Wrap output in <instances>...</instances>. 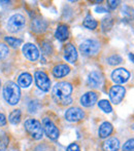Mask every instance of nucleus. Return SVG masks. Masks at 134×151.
Returning a JSON list of instances; mask_svg holds the SVG:
<instances>
[{
    "label": "nucleus",
    "instance_id": "nucleus-28",
    "mask_svg": "<svg viewBox=\"0 0 134 151\" xmlns=\"http://www.w3.org/2000/svg\"><path fill=\"white\" fill-rule=\"evenodd\" d=\"M8 47L3 43H0V60H4L8 56Z\"/></svg>",
    "mask_w": 134,
    "mask_h": 151
},
{
    "label": "nucleus",
    "instance_id": "nucleus-36",
    "mask_svg": "<svg viewBox=\"0 0 134 151\" xmlns=\"http://www.w3.org/2000/svg\"><path fill=\"white\" fill-rule=\"evenodd\" d=\"M0 86H1V81H0Z\"/></svg>",
    "mask_w": 134,
    "mask_h": 151
},
{
    "label": "nucleus",
    "instance_id": "nucleus-25",
    "mask_svg": "<svg viewBox=\"0 0 134 151\" xmlns=\"http://www.w3.org/2000/svg\"><path fill=\"white\" fill-rule=\"evenodd\" d=\"M112 25H114V21L110 17H106L102 20V23H101V27L104 31H108L112 29Z\"/></svg>",
    "mask_w": 134,
    "mask_h": 151
},
{
    "label": "nucleus",
    "instance_id": "nucleus-2",
    "mask_svg": "<svg viewBox=\"0 0 134 151\" xmlns=\"http://www.w3.org/2000/svg\"><path fill=\"white\" fill-rule=\"evenodd\" d=\"M3 97L9 105H16L20 101L21 91L19 86L12 81H8L3 88Z\"/></svg>",
    "mask_w": 134,
    "mask_h": 151
},
{
    "label": "nucleus",
    "instance_id": "nucleus-8",
    "mask_svg": "<svg viewBox=\"0 0 134 151\" xmlns=\"http://www.w3.org/2000/svg\"><path fill=\"white\" fill-rule=\"evenodd\" d=\"M125 88L121 86H112L109 91V97L112 102L114 104V105H118L122 102V100L124 99V96H125Z\"/></svg>",
    "mask_w": 134,
    "mask_h": 151
},
{
    "label": "nucleus",
    "instance_id": "nucleus-10",
    "mask_svg": "<svg viewBox=\"0 0 134 151\" xmlns=\"http://www.w3.org/2000/svg\"><path fill=\"white\" fill-rule=\"evenodd\" d=\"M112 78L116 83H124L130 78V73L124 68H119L112 73Z\"/></svg>",
    "mask_w": 134,
    "mask_h": 151
},
{
    "label": "nucleus",
    "instance_id": "nucleus-21",
    "mask_svg": "<svg viewBox=\"0 0 134 151\" xmlns=\"http://www.w3.org/2000/svg\"><path fill=\"white\" fill-rule=\"evenodd\" d=\"M83 26L86 27L89 30H94V29H96L97 26H98V23H97L91 16H87L86 18H85L84 22H83Z\"/></svg>",
    "mask_w": 134,
    "mask_h": 151
},
{
    "label": "nucleus",
    "instance_id": "nucleus-14",
    "mask_svg": "<svg viewBox=\"0 0 134 151\" xmlns=\"http://www.w3.org/2000/svg\"><path fill=\"white\" fill-rule=\"evenodd\" d=\"M64 59L69 63H75L78 60V52L74 45L71 43H68L64 47Z\"/></svg>",
    "mask_w": 134,
    "mask_h": 151
},
{
    "label": "nucleus",
    "instance_id": "nucleus-26",
    "mask_svg": "<svg viewBox=\"0 0 134 151\" xmlns=\"http://www.w3.org/2000/svg\"><path fill=\"white\" fill-rule=\"evenodd\" d=\"M9 143V139L6 135L0 136V151H5Z\"/></svg>",
    "mask_w": 134,
    "mask_h": 151
},
{
    "label": "nucleus",
    "instance_id": "nucleus-5",
    "mask_svg": "<svg viewBox=\"0 0 134 151\" xmlns=\"http://www.w3.org/2000/svg\"><path fill=\"white\" fill-rule=\"evenodd\" d=\"M26 19L20 14H16L9 18L7 22V30L12 33H18L25 27Z\"/></svg>",
    "mask_w": 134,
    "mask_h": 151
},
{
    "label": "nucleus",
    "instance_id": "nucleus-13",
    "mask_svg": "<svg viewBox=\"0 0 134 151\" xmlns=\"http://www.w3.org/2000/svg\"><path fill=\"white\" fill-rule=\"evenodd\" d=\"M98 99V95H97L95 91H88L85 95L82 96L80 98V104H82L84 107H91L97 102Z\"/></svg>",
    "mask_w": 134,
    "mask_h": 151
},
{
    "label": "nucleus",
    "instance_id": "nucleus-34",
    "mask_svg": "<svg viewBox=\"0 0 134 151\" xmlns=\"http://www.w3.org/2000/svg\"><path fill=\"white\" fill-rule=\"evenodd\" d=\"M96 10L97 12H106V9L104 7H102V6H99V7H96Z\"/></svg>",
    "mask_w": 134,
    "mask_h": 151
},
{
    "label": "nucleus",
    "instance_id": "nucleus-1",
    "mask_svg": "<svg viewBox=\"0 0 134 151\" xmlns=\"http://www.w3.org/2000/svg\"><path fill=\"white\" fill-rule=\"evenodd\" d=\"M71 91L72 86L69 82H58L53 88V97L57 103L61 105H69L72 102V99L70 97Z\"/></svg>",
    "mask_w": 134,
    "mask_h": 151
},
{
    "label": "nucleus",
    "instance_id": "nucleus-9",
    "mask_svg": "<svg viewBox=\"0 0 134 151\" xmlns=\"http://www.w3.org/2000/svg\"><path fill=\"white\" fill-rule=\"evenodd\" d=\"M85 117V113L80 108L78 107H72L69 108L66 112H65V118L69 122H76V121L82 120Z\"/></svg>",
    "mask_w": 134,
    "mask_h": 151
},
{
    "label": "nucleus",
    "instance_id": "nucleus-3",
    "mask_svg": "<svg viewBox=\"0 0 134 151\" xmlns=\"http://www.w3.org/2000/svg\"><path fill=\"white\" fill-rule=\"evenodd\" d=\"M24 127L27 133L30 135V137L34 140H40L43 136L42 125L37 119H34V118L27 119L24 123Z\"/></svg>",
    "mask_w": 134,
    "mask_h": 151
},
{
    "label": "nucleus",
    "instance_id": "nucleus-16",
    "mask_svg": "<svg viewBox=\"0 0 134 151\" xmlns=\"http://www.w3.org/2000/svg\"><path fill=\"white\" fill-rule=\"evenodd\" d=\"M70 72V67L66 64H59V65L55 66L53 68V74H54L55 77L61 78L66 76L68 73Z\"/></svg>",
    "mask_w": 134,
    "mask_h": 151
},
{
    "label": "nucleus",
    "instance_id": "nucleus-4",
    "mask_svg": "<svg viewBox=\"0 0 134 151\" xmlns=\"http://www.w3.org/2000/svg\"><path fill=\"white\" fill-rule=\"evenodd\" d=\"M99 42L95 39H87L80 44V50L84 56H95L99 50Z\"/></svg>",
    "mask_w": 134,
    "mask_h": 151
},
{
    "label": "nucleus",
    "instance_id": "nucleus-35",
    "mask_svg": "<svg viewBox=\"0 0 134 151\" xmlns=\"http://www.w3.org/2000/svg\"><path fill=\"white\" fill-rule=\"evenodd\" d=\"M129 59L134 63V54H129Z\"/></svg>",
    "mask_w": 134,
    "mask_h": 151
},
{
    "label": "nucleus",
    "instance_id": "nucleus-19",
    "mask_svg": "<svg viewBox=\"0 0 134 151\" xmlns=\"http://www.w3.org/2000/svg\"><path fill=\"white\" fill-rule=\"evenodd\" d=\"M112 133V125L110 124L109 122L105 121V122L101 123V125L99 127V129H98L99 137H100L101 139L107 138Z\"/></svg>",
    "mask_w": 134,
    "mask_h": 151
},
{
    "label": "nucleus",
    "instance_id": "nucleus-7",
    "mask_svg": "<svg viewBox=\"0 0 134 151\" xmlns=\"http://www.w3.org/2000/svg\"><path fill=\"white\" fill-rule=\"evenodd\" d=\"M34 77H35V82H36V86H38V88H40V90L43 91H50L51 80L43 71H40V70L36 71L35 74H34Z\"/></svg>",
    "mask_w": 134,
    "mask_h": 151
},
{
    "label": "nucleus",
    "instance_id": "nucleus-15",
    "mask_svg": "<svg viewBox=\"0 0 134 151\" xmlns=\"http://www.w3.org/2000/svg\"><path fill=\"white\" fill-rule=\"evenodd\" d=\"M46 27H48V24L42 19H34L31 21L30 28L34 33H42L46 30Z\"/></svg>",
    "mask_w": 134,
    "mask_h": 151
},
{
    "label": "nucleus",
    "instance_id": "nucleus-30",
    "mask_svg": "<svg viewBox=\"0 0 134 151\" xmlns=\"http://www.w3.org/2000/svg\"><path fill=\"white\" fill-rule=\"evenodd\" d=\"M123 151H134V139H130L124 144Z\"/></svg>",
    "mask_w": 134,
    "mask_h": 151
},
{
    "label": "nucleus",
    "instance_id": "nucleus-17",
    "mask_svg": "<svg viewBox=\"0 0 134 151\" xmlns=\"http://www.w3.org/2000/svg\"><path fill=\"white\" fill-rule=\"evenodd\" d=\"M103 151H118L120 148V142L117 138H109L103 143Z\"/></svg>",
    "mask_w": 134,
    "mask_h": 151
},
{
    "label": "nucleus",
    "instance_id": "nucleus-33",
    "mask_svg": "<svg viewBox=\"0 0 134 151\" xmlns=\"http://www.w3.org/2000/svg\"><path fill=\"white\" fill-rule=\"evenodd\" d=\"M119 3H120V1H108V5L112 9H114L119 5Z\"/></svg>",
    "mask_w": 134,
    "mask_h": 151
},
{
    "label": "nucleus",
    "instance_id": "nucleus-18",
    "mask_svg": "<svg viewBox=\"0 0 134 151\" xmlns=\"http://www.w3.org/2000/svg\"><path fill=\"white\" fill-rule=\"evenodd\" d=\"M55 36H56L57 39L60 40V41H64V40H66L68 38V36H69V30H68V27L64 24L59 25L56 29Z\"/></svg>",
    "mask_w": 134,
    "mask_h": 151
},
{
    "label": "nucleus",
    "instance_id": "nucleus-22",
    "mask_svg": "<svg viewBox=\"0 0 134 151\" xmlns=\"http://www.w3.org/2000/svg\"><path fill=\"white\" fill-rule=\"evenodd\" d=\"M21 110L19 109H16V110H12V112H10L9 114V121L10 123H12V124H18L19 122L21 121Z\"/></svg>",
    "mask_w": 134,
    "mask_h": 151
},
{
    "label": "nucleus",
    "instance_id": "nucleus-20",
    "mask_svg": "<svg viewBox=\"0 0 134 151\" xmlns=\"http://www.w3.org/2000/svg\"><path fill=\"white\" fill-rule=\"evenodd\" d=\"M32 82V76L30 75L29 73H22L20 76H19V79H18V83L20 86L22 88H28L29 86L31 84Z\"/></svg>",
    "mask_w": 134,
    "mask_h": 151
},
{
    "label": "nucleus",
    "instance_id": "nucleus-23",
    "mask_svg": "<svg viewBox=\"0 0 134 151\" xmlns=\"http://www.w3.org/2000/svg\"><path fill=\"white\" fill-rule=\"evenodd\" d=\"M4 40H5V42L8 44V45H10L12 47H18V46H20L21 44H22V39H19V38H14V37H10V36H6V37H4Z\"/></svg>",
    "mask_w": 134,
    "mask_h": 151
},
{
    "label": "nucleus",
    "instance_id": "nucleus-12",
    "mask_svg": "<svg viewBox=\"0 0 134 151\" xmlns=\"http://www.w3.org/2000/svg\"><path fill=\"white\" fill-rule=\"evenodd\" d=\"M87 82H88V86H91V88H99L103 82V75L99 71H93L89 74Z\"/></svg>",
    "mask_w": 134,
    "mask_h": 151
},
{
    "label": "nucleus",
    "instance_id": "nucleus-27",
    "mask_svg": "<svg viewBox=\"0 0 134 151\" xmlns=\"http://www.w3.org/2000/svg\"><path fill=\"white\" fill-rule=\"evenodd\" d=\"M107 63L112 66L119 65V64L122 63V58H121L119 55H114V56L109 57V58L107 59Z\"/></svg>",
    "mask_w": 134,
    "mask_h": 151
},
{
    "label": "nucleus",
    "instance_id": "nucleus-24",
    "mask_svg": "<svg viewBox=\"0 0 134 151\" xmlns=\"http://www.w3.org/2000/svg\"><path fill=\"white\" fill-rule=\"evenodd\" d=\"M98 106L102 111H104L105 113H110V112L112 111V105H110V103L107 100H101V101H99Z\"/></svg>",
    "mask_w": 134,
    "mask_h": 151
},
{
    "label": "nucleus",
    "instance_id": "nucleus-6",
    "mask_svg": "<svg viewBox=\"0 0 134 151\" xmlns=\"http://www.w3.org/2000/svg\"><path fill=\"white\" fill-rule=\"evenodd\" d=\"M42 129H43V132L46 133V135L51 140H57L59 138L60 132H59L58 127L55 125V123L50 118L46 117L42 119Z\"/></svg>",
    "mask_w": 134,
    "mask_h": 151
},
{
    "label": "nucleus",
    "instance_id": "nucleus-29",
    "mask_svg": "<svg viewBox=\"0 0 134 151\" xmlns=\"http://www.w3.org/2000/svg\"><path fill=\"white\" fill-rule=\"evenodd\" d=\"M41 48L44 52V54L46 55H51V52H52V45H51V43L49 41H42Z\"/></svg>",
    "mask_w": 134,
    "mask_h": 151
},
{
    "label": "nucleus",
    "instance_id": "nucleus-11",
    "mask_svg": "<svg viewBox=\"0 0 134 151\" xmlns=\"http://www.w3.org/2000/svg\"><path fill=\"white\" fill-rule=\"evenodd\" d=\"M23 54L30 61L37 60L39 57V52H38L37 47L32 43H26L23 46Z\"/></svg>",
    "mask_w": 134,
    "mask_h": 151
},
{
    "label": "nucleus",
    "instance_id": "nucleus-32",
    "mask_svg": "<svg viewBox=\"0 0 134 151\" xmlns=\"http://www.w3.org/2000/svg\"><path fill=\"white\" fill-rule=\"evenodd\" d=\"M6 124V117L4 114L0 113V127H3Z\"/></svg>",
    "mask_w": 134,
    "mask_h": 151
},
{
    "label": "nucleus",
    "instance_id": "nucleus-31",
    "mask_svg": "<svg viewBox=\"0 0 134 151\" xmlns=\"http://www.w3.org/2000/svg\"><path fill=\"white\" fill-rule=\"evenodd\" d=\"M66 151H80V147L76 143H71L69 146L67 147Z\"/></svg>",
    "mask_w": 134,
    "mask_h": 151
}]
</instances>
